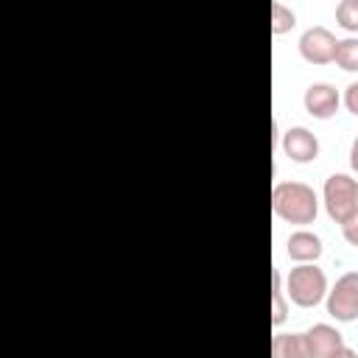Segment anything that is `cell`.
Returning a JSON list of instances; mask_svg holds the SVG:
<instances>
[{
  "instance_id": "52a82bcc",
  "label": "cell",
  "mask_w": 358,
  "mask_h": 358,
  "mask_svg": "<svg viewBox=\"0 0 358 358\" xmlns=\"http://www.w3.org/2000/svg\"><path fill=\"white\" fill-rule=\"evenodd\" d=\"M282 154L291 162H313L319 157V137L308 126H291L282 134Z\"/></svg>"
},
{
  "instance_id": "30bf717a",
  "label": "cell",
  "mask_w": 358,
  "mask_h": 358,
  "mask_svg": "<svg viewBox=\"0 0 358 358\" xmlns=\"http://www.w3.org/2000/svg\"><path fill=\"white\" fill-rule=\"evenodd\" d=\"M271 358H310L305 333H274Z\"/></svg>"
},
{
  "instance_id": "ac0fdd59",
  "label": "cell",
  "mask_w": 358,
  "mask_h": 358,
  "mask_svg": "<svg viewBox=\"0 0 358 358\" xmlns=\"http://www.w3.org/2000/svg\"><path fill=\"white\" fill-rule=\"evenodd\" d=\"M330 358H358V352H355L352 347H347V344H344V347H341L336 355H330Z\"/></svg>"
},
{
  "instance_id": "3957f363",
  "label": "cell",
  "mask_w": 358,
  "mask_h": 358,
  "mask_svg": "<svg viewBox=\"0 0 358 358\" xmlns=\"http://www.w3.org/2000/svg\"><path fill=\"white\" fill-rule=\"evenodd\" d=\"M322 204L336 224H350L358 215V179L350 173H330L322 187Z\"/></svg>"
},
{
  "instance_id": "8992f818",
  "label": "cell",
  "mask_w": 358,
  "mask_h": 358,
  "mask_svg": "<svg viewBox=\"0 0 358 358\" xmlns=\"http://www.w3.org/2000/svg\"><path fill=\"white\" fill-rule=\"evenodd\" d=\"M302 103H305V112H308L310 117L327 120V117H333V115L338 112L341 95H338V90H336L333 84H327V81H313V84L305 90Z\"/></svg>"
},
{
  "instance_id": "9a60e30c",
  "label": "cell",
  "mask_w": 358,
  "mask_h": 358,
  "mask_svg": "<svg viewBox=\"0 0 358 358\" xmlns=\"http://www.w3.org/2000/svg\"><path fill=\"white\" fill-rule=\"evenodd\" d=\"M344 106L358 117V81H352V84L344 90Z\"/></svg>"
},
{
  "instance_id": "2e32d148",
  "label": "cell",
  "mask_w": 358,
  "mask_h": 358,
  "mask_svg": "<svg viewBox=\"0 0 358 358\" xmlns=\"http://www.w3.org/2000/svg\"><path fill=\"white\" fill-rule=\"evenodd\" d=\"M341 232H344V241H347L350 246H355V249H358V215H355L350 224H344V227H341Z\"/></svg>"
},
{
  "instance_id": "ba28073f",
  "label": "cell",
  "mask_w": 358,
  "mask_h": 358,
  "mask_svg": "<svg viewBox=\"0 0 358 358\" xmlns=\"http://www.w3.org/2000/svg\"><path fill=\"white\" fill-rule=\"evenodd\" d=\"M305 344H308L310 358H330L344 347V336L333 324L319 322V324L305 330Z\"/></svg>"
},
{
  "instance_id": "6da1fadb",
  "label": "cell",
  "mask_w": 358,
  "mask_h": 358,
  "mask_svg": "<svg viewBox=\"0 0 358 358\" xmlns=\"http://www.w3.org/2000/svg\"><path fill=\"white\" fill-rule=\"evenodd\" d=\"M271 210L288 224H313L319 215V196L305 182H277L271 190Z\"/></svg>"
},
{
  "instance_id": "7c38bea8",
  "label": "cell",
  "mask_w": 358,
  "mask_h": 358,
  "mask_svg": "<svg viewBox=\"0 0 358 358\" xmlns=\"http://www.w3.org/2000/svg\"><path fill=\"white\" fill-rule=\"evenodd\" d=\"M294 25H296L294 8L285 6V3H280V0H274V3H271V34H274V36H282V34H288Z\"/></svg>"
},
{
  "instance_id": "7a4b0ae2",
  "label": "cell",
  "mask_w": 358,
  "mask_h": 358,
  "mask_svg": "<svg viewBox=\"0 0 358 358\" xmlns=\"http://www.w3.org/2000/svg\"><path fill=\"white\" fill-rule=\"evenodd\" d=\"M285 296L299 308H316L327 296V274L316 263H296L285 277Z\"/></svg>"
},
{
  "instance_id": "5b68a950",
  "label": "cell",
  "mask_w": 358,
  "mask_h": 358,
  "mask_svg": "<svg viewBox=\"0 0 358 358\" xmlns=\"http://www.w3.org/2000/svg\"><path fill=\"white\" fill-rule=\"evenodd\" d=\"M336 48H338V39L324 25H310L299 36V53L310 64H330V62H336Z\"/></svg>"
},
{
  "instance_id": "5bb4252c",
  "label": "cell",
  "mask_w": 358,
  "mask_h": 358,
  "mask_svg": "<svg viewBox=\"0 0 358 358\" xmlns=\"http://www.w3.org/2000/svg\"><path fill=\"white\" fill-rule=\"evenodd\" d=\"M336 22L350 31V34H358V0H341L336 6Z\"/></svg>"
},
{
  "instance_id": "8fae6325",
  "label": "cell",
  "mask_w": 358,
  "mask_h": 358,
  "mask_svg": "<svg viewBox=\"0 0 358 358\" xmlns=\"http://www.w3.org/2000/svg\"><path fill=\"white\" fill-rule=\"evenodd\" d=\"M288 319V302H285V280L280 268H271V324L280 327Z\"/></svg>"
},
{
  "instance_id": "4fadbf2b",
  "label": "cell",
  "mask_w": 358,
  "mask_h": 358,
  "mask_svg": "<svg viewBox=\"0 0 358 358\" xmlns=\"http://www.w3.org/2000/svg\"><path fill=\"white\" fill-rule=\"evenodd\" d=\"M336 64L347 73H358V36H347V39H338V48H336Z\"/></svg>"
},
{
  "instance_id": "e0dca14e",
  "label": "cell",
  "mask_w": 358,
  "mask_h": 358,
  "mask_svg": "<svg viewBox=\"0 0 358 358\" xmlns=\"http://www.w3.org/2000/svg\"><path fill=\"white\" fill-rule=\"evenodd\" d=\"M350 165H352V171L358 173V137H355L352 145H350Z\"/></svg>"
},
{
  "instance_id": "277c9868",
  "label": "cell",
  "mask_w": 358,
  "mask_h": 358,
  "mask_svg": "<svg viewBox=\"0 0 358 358\" xmlns=\"http://www.w3.org/2000/svg\"><path fill=\"white\" fill-rule=\"evenodd\" d=\"M327 313L336 322L358 319V271H347L333 282L327 291Z\"/></svg>"
},
{
  "instance_id": "9c48e42d",
  "label": "cell",
  "mask_w": 358,
  "mask_h": 358,
  "mask_svg": "<svg viewBox=\"0 0 358 358\" xmlns=\"http://www.w3.org/2000/svg\"><path fill=\"white\" fill-rule=\"evenodd\" d=\"M285 252L294 263H316L319 255H322V238L310 229H296V232L288 235Z\"/></svg>"
}]
</instances>
